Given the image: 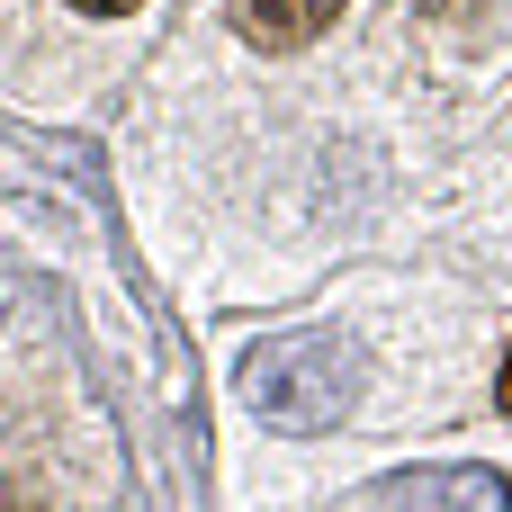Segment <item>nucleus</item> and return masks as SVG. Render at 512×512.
Returning a JSON list of instances; mask_svg holds the SVG:
<instances>
[{
  "label": "nucleus",
  "instance_id": "1",
  "mask_svg": "<svg viewBox=\"0 0 512 512\" xmlns=\"http://www.w3.org/2000/svg\"><path fill=\"white\" fill-rule=\"evenodd\" d=\"M243 396L279 432H333L360 396V351L342 333H279L243 360Z\"/></svg>",
  "mask_w": 512,
  "mask_h": 512
},
{
  "label": "nucleus",
  "instance_id": "2",
  "mask_svg": "<svg viewBox=\"0 0 512 512\" xmlns=\"http://www.w3.org/2000/svg\"><path fill=\"white\" fill-rule=\"evenodd\" d=\"M396 512H512V486L495 468H432L396 486Z\"/></svg>",
  "mask_w": 512,
  "mask_h": 512
},
{
  "label": "nucleus",
  "instance_id": "3",
  "mask_svg": "<svg viewBox=\"0 0 512 512\" xmlns=\"http://www.w3.org/2000/svg\"><path fill=\"white\" fill-rule=\"evenodd\" d=\"M333 18H342V0H234V27H243L252 45H270V54L315 45Z\"/></svg>",
  "mask_w": 512,
  "mask_h": 512
},
{
  "label": "nucleus",
  "instance_id": "4",
  "mask_svg": "<svg viewBox=\"0 0 512 512\" xmlns=\"http://www.w3.org/2000/svg\"><path fill=\"white\" fill-rule=\"evenodd\" d=\"M72 9H90V18H117V9H135V0H72Z\"/></svg>",
  "mask_w": 512,
  "mask_h": 512
},
{
  "label": "nucleus",
  "instance_id": "5",
  "mask_svg": "<svg viewBox=\"0 0 512 512\" xmlns=\"http://www.w3.org/2000/svg\"><path fill=\"white\" fill-rule=\"evenodd\" d=\"M504 414H512V360H504Z\"/></svg>",
  "mask_w": 512,
  "mask_h": 512
}]
</instances>
